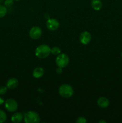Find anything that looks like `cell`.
<instances>
[{"instance_id":"12","label":"cell","mask_w":122,"mask_h":123,"mask_svg":"<svg viewBox=\"0 0 122 123\" xmlns=\"http://www.w3.org/2000/svg\"><path fill=\"white\" fill-rule=\"evenodd\" d=\"M44 70L42 67H36L33 71V73H32V75L35 78H40L44 75Z\"/></svg>"},{"instance_id":"21","label":"cell","mask_w":122,"mask_h":123,"mask_svg":"<svg viewBox=\"0 0 122 123\" xmlns=\"http://www.w3.org/2000/svg\"><path fill=\"white\" fill-rule=\"evenodd\" d=\"M4 103V99L2 98H1V97H0V106L2 105Z\"/></svg>"},{"instance_id":"25","label":"cell","mask_w":122,"mask_h":123,"mask_svg":"<svg viewBox=\"0 0 122 123\" xmlns=\"http://www.w3.org/2000/svg\"><path fill=\"white\" fill-rule=\"evenodd\" d=\"M14 1H20V0H14Z\"/></svg>"},{"instance_id":"8","label":"cell","mask_w":122,"mask_h":123,"mask_svg":"<svg viewBox=\"0 0 122 123\" xmlns=\"http://www.w3.org/2000/svg\"><path fill=\"white\" fill-rule=\"evenodd\" d=\"M91 38H92V36H91L90 33L88 31H84V32H81L80 37H79L80 42L83 44H85V45L90 43Z\"/></svg>"},{"instance_id":"3","label":"cell","mask_w":122,"mask_h":123,"mask_svg":"<svg viewBox=\"0 0 122 123\" xmlns=\"http://www.w3.org/2000/svg\"><path fill=\"white\" fill-rule=\"evenodd\" d=\"M24 121L26 123H39L40 117L37 112L35 111H28L25 114Z\"/></svg>"},{"instance_id":"5","label":"cell","mask_w":122,"mask_h":123,"mask_svg":"<svg viewBox=\"0 0 122 123\" xmlns=\"http://www.w3.org/2000/svg\"><path fill=\"white\" fill-rule=\"evenodd\" d=\"M5 108L10 112H14L18 108V104L15 100L8 98L5 102Z\"/></svg>"},{"instance_id":"14","label":"cell","mask_w":122,"mask_h":123,"mask_svg":"<svg viewBox=\"0 0 122 123\" xmlns=\"http://www.w3.org/2000/svg\"><path fill=\"white\" fill-rule=\"evenodd\" d=\"M7 13V8L5 6L0 4V18H4Z\"/></svg>"},{"instance_id":"20","label":"cell","mask_w":122,"mask_h":123,"mask_svg":"<svg viewBox=\"0 0 122 123\" xmlns=\"http://www.w3.org/2000/svg\"><path fill=\"white\" fill-rule=\"evenodd\" d=\"M56 72L57 74H61L62 72V68H61V67H58V68L56 70Z\"/></svg>"},{"instance_id":"24","label":"cell","mask_w":122,"mask_h":123,"mask_svg":"<svg viewBox=\"0 0 122 123\" xmlns=\"http://www.w3.org/2000/svg\"><path fill=\"white\" fill-rule=\"evenodd\" d=\"M121 57L122 58V52H121Z\"/></svg>"},{"instance_id":"22","label":"cell","mask_w":122,"mask_h":123,"mask_svg":"<svg viewBox=\"0 0 122 123\" xmlns=\"http://www.w3.org/2000/svg\"><path fill=\"white\" fill-rule=\"evenodd\" d=\"M99 123H106V121H105V120H100V121H99Z\"/></svg>"},{"instance_id":"10","label":"cell","mask_w":122,"mask_h":123,"mask_svg":"<svg viewBox=\"0 0 122 123\" xmlns=\"http://www.w3.org/2000/svg\"><path fill=\"white\" fill-rule=\"evenodd\" d=\"M97 104L99 107L102 108H106L110 105V101L106 97H101L98 98Z\"/></svg>"},{"instance_id":"23","label":"cell","mask_w":122,"mask_h":123,"mask_svg":"<svg viewBox=\"0 0 122 123\" xmlns=\"http://www.w3.org/2000/svg\"><path fill=\"white\" fill-rule=\"evenodd\" d=\"M4 1H5V0H0V3H1V2H4Z\"/></svg>"},{"instance_id":"19","label":"cell","mask_w":122,"mask_h":123,"mask_svg":"<svg viewBox=\"0 0 122 123\" xmlns=\"http://www.w3.org/2000/svg\"><path fill=\"white\" fill-rule=\"evenodd\" d=\"M7 86H2L0 87V95H4L7 92Z\"/></svg>"},{"instance_id":"17","label":"cell","mask_w":122,"mask_h":123,"mask_svg":"<svg viewBox=\"0 0 122 123\" xmlns=\"http://www.w3.org/2000/svg\"><path fill=\"white\" fill-rule=\"evenodd\" d=\"M86 122H87V120L86 118L84 117H79L76 120L77 123H86Z\"/></svg>"},{"instance_id":"9","label":"cell","mask_w":122,"mask_h":123,"mask_svg":"<svg viewBox=\"0 0 122 123\" xmlns=\"http://www.w3.org/2000/svg\"><path fill=\"white\" fill-rule=\"evenodd\" d=\"M19 85V81L16 78H11L8 79L6 84V86L9 90H14Z\"/></svg>"},{"instance_id":"11","label":"cell","mask_w":122,"mask_h":123,"mask_svg":"<svg viewBox=\"0 0 122 123\" xmlns=\"http://www.w3.org/2000/svg\"><path fill=\"white\" fill-rule=\"evenodd\" d=\"M23 118H24L23 115L21 112H16L12 115L11 121L14 123H19L22 121Z\"/></svg>"},{"instance_id":"1","label":"cell","mask_w":122,"mask_h":123,"mask_svg":"<svg viewBox=\"0 0 122 123\" xmlns=\"http://www.w3.org/2000/svg\"><path fill=\"white\" fill-rule=\"evenodd\" d=\"M51 54V48L47 44H41L37 47L35 54L39 58H45Z\"/></svg>"},{"instance_id":"2","label":"cell","mask_w":122,"mask_h":123,"mask_svg":"<svg viewBox=\"0 0 122 123\" xmlns=\"http://www.w3.org/2000/svg\"><path fill=\"white\" fill-rule=\"evenodd\" d=\"M59 93L64 98H69L74 94V89L69 84H63L59 88Z\"/></svg>"},{"instance_id":"16","label":"cell","mask_w":122,"mask_h":123,"mask_svg":"<svg viewBox=\"0 0 122 123\" xmlns=\"http://www.w3.org/2000/svg\"><path fill=\"white\" fill-rule=\"evenodd\" d=\"M7 120V114L4 111L0 109V123H4Z\"/></svg>"},{"instance_id":"6","label":"cell","mask_w":122,"mask_h":123,"mask_svg":"<svg viewBox=\"0 0 122 123\" xmlns=\"http://www.w3.org/2000/svg\"><path fill=\"white\" fill-rule=\"evenodd\" d=\"M42 35V30L38 26L31 28L29 31V36L32 39L37 40L41 37Z\"/></svg>"},{"instance_id":"15","label":"cell","mask_w":122,"mask_h":123,"mask_svg":"<svg viewBox=\"0 0 122 123\" xmlns=\"http://www.w3.org/2000/svg\"><path fill=\"white\" fill-rule=\"evenodd\" d=\"M51 53L53 55H56V56H57V55H59L61 53V49H60L59 47H53L51 49Z\"/></svg>"},{"instance_id":"4","label":"cell","mask_w":122,"mask_h":123,"mask_svg":"<svg viewBox=\"0 0 122 123\" xmlns=\"http://www.w3.org/2000/svg\"><path fill=\"white\" fill-rule=\"evenodd\" d=\"M69 62V58L67 54H60L56 59V64L58 67L63 68L67 67Z\"/></svg>"},{"instance_id":"7","label":"cell","mask_w":122,"mask_h":123,"mask_svg":"<svg viewBox=\"0 0 122 123\" xmlns=\"http://www.w3.org/2000/svg\"><path fill=\"white\" fill-rule=\"evenodd\" d=\"M59 22L58 20L54 18H50L47 20L46 26L47 28L49 29L50 31H54L57 30L59 27Z\"/></svg>"},{"instance_id":"13","label":"cell","mask_w":122,"mask_h":123,"mask_svg":"<svg viewBox=\"0 0 122 123\" xmlns=\"http://www.w3.org/2000/svg\"><path fill=\"white\" fill-rule=\"evenodd\" d=\"M91 6L93 10L98 11L101 9L102 7V2L101 0H92Z\"/></svg>"},{"instance_id":"18","label":"cell","mask_w":122,"mask_h":123,"mask_svg":"<svg viewBox=\"0 0 122 123\" xmlns=\"http://www.w3.org/2000/svg\"><path fill=\"white\" fill-rule=\"evenodd\" d=\"M14 3V0H5L4 6L6 7H10Z\"/></svg>"}]
</instances>
